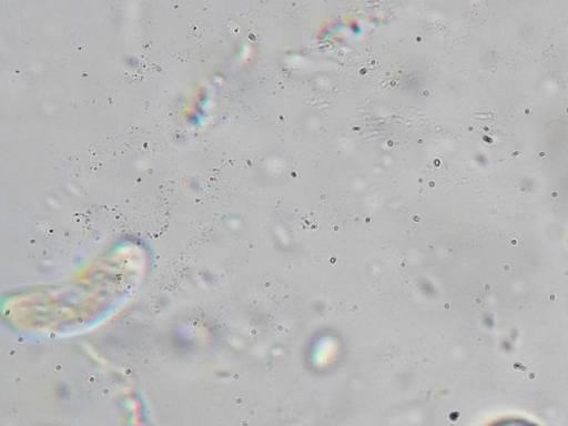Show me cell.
I'll use <instances>...</instances> for the list:
<instances>
[{"mask_svg":"<svg viewBox=\"0 0 568 426\" xmlns=\"http://www.w3.org/2000/svg\"><path fill=\"white\" fill-rule=\"evenodd\" d=\"M489 426H539L538 424L521 417H504Z\"/></svg>","mask_w":568,"mask_h":426,"instance_id":"6da1fadb","label":"cell"}]
</instances>
